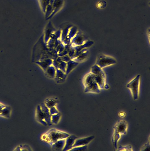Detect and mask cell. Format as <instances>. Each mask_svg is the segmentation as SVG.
Masks as SVG:
<instances>
[{"label": "cell", "mask_w": 150, "mask_h": 151, "mask_svg": "<svg viewBox=\"0 0 150 151\" xmlns=\"http://www.w3.org/2000/svg\"><path fill=\"white\" fill-rule=\"evenodd\" d=\"M128 128L127 122L124 120L118 121L113 127L112 142L115 149L117 148V144L122 135L126 134Z\"/></svg>", "instance_id": "1"}, {"label": "cell", "mask_w": 150, "mask_h": 151, "mask_svg": "<svg viewBox=\"0 0 150 151\" xmlns=\"http://www.w3.org/2000/svg\"><path fill=\"white\" fill-rule=\"evenodd\" d=\"M70 135L65 132L52 128L43 134L41 137V139L50 145L59 140L65 139Z\"/></svg>", "instance_id": "2"}, {"label": "cell", "mask_w": 150, "mask_h": 151, "mask_svg": "<svg viewBox=\"0 0 150 151\" xmlns=\"http://www.w3.org/2000/svg\"><path fill=\"white\" fill-rule=\"evenodd\" d=\"M35 116L36 120L39 123L45 126H50L52 124L51 121V115L49 109L42 103L36 107Z\"/></svg>", "instance_id": "3"}, {"label": "cell", "mask_w": 150, "mask_h": 151, "mask_svg": "<svg viewBox=\"0 0 150 151\" xmlns=\"http://www.w3.org/2000/svg\"><path fill=\"white\" fill-rule=\"evenodd\" d=\"M95 75L90 72L86 76L84 81V92L86 93H98L100 89L95 81Z\"/></svg>", "instance_id": "4"}, {"label": "cell", "mask_w": 150, "mask_h": 151, "mask_svg": "<svg viewBox=\"0 0 150 151\" xmlns=\"http://www.w3.org/2000/svg\"><path fill=\"white\" fill-rule=\"evenodd\" d=\"M140 76L138 75L130 81L126 85L131 93L134 100H137L139 96Z\"/></svg>", "instance_id": "5"}, {"label": "cell", "mask_w": 150, "mask_h": 151, "mask_svg": "<svg viewBox=\"0 0 150 151\" xmlns=\"http://www.w3.org/2000/svg\"><path fill=\"white\" fill-rule=\"evenodd\" d=\"M116 60L114 58L105 54L99 55L97 59L96 64L102 69L115 64Z\"/></svg>", "instance_id": "6"}, {"label": "cell", "mask_w": 150, "mask_h": 151, "mask_svg": "<svg viewBox=\"0 0 150 151\" xmlns=\"http://www.w3.org/2000/svg\"><path fill=\"white\" fill-rule=\"evenodd\" d=\"M12 113V109L11 106L0 102V117L9 119Z\"/></svg>", "instance_id": "7"}, {"label": "cell", "mask_w": 150, "mask_h": 151, "mask_svg": "<svg viewBox=\"0 0 150 151\" xmlns=\"http://www.w3.org/2000/svg\"><path fill=\"white\" fill-rule=\"evenodd\" d=\"M95 137V136L92 135L83 138L78 139L77 138L75 142L73 147L77 146L87 145L93 140Z\"/></svg>", "instance_id": "8"}, {"label": "cell", "mask_w": 150, "mask_h": 151, "mask_svg": "<svg viewBox=\"0 0 150 151\" xmlns=\"http://www.w3.org/2000/svg\"><path fill=\"white\" fill-rule=\"evenodd\" d=\"M77 137L75 135H70L65 139V145L62 151H70L73 148L75 140Z\"/></svg>", "instance_id": "9"}, {"label": "cell", "mask_w": 150, "mask_h": 151, "mask_svg": "<svg viewBox=\"0 0 150 151\" xmlns=\"http://www.w3.org/2000/svg\"><path fill=\"white\" fill-rule=\"evenodd\" d=\"M65 139L58 140L50 145L53 150L56 151L63 150L65 143Z\"/></svg>", "instance_id": "10"}, {"label": "cell", "mask_w": 150, "mask_h": 151, "mask_svg": "<svg viewBox=\"0 0 150 151\" xmlns=\"http://www.w3.org/2000/svg\"><path fill=\"white\" fill-rule=\"evenodd\" d=\"M90 72L95 75L101 76L106 77L105 74L102 69L96 64L91 67Z\"/></svg>", "instance_id": "11"}, {"label": "cell", "mask_w": 150, "mask_h": 151, "mask_svg": "<svg viewBox=\"0 0 150 151\" xmlns=\"http://www.w3.org/2000/svg\"><path fill=\"white\" fill-rule=\"evenodd\" d=\"M106 77L101 76L95 75V81L101 89L105 88L106 83Z\"/></svg>", "instance_id": "12"}, {"label": "cell", "mask_w": 150, "mask_h": 151, "mask_svg": "<svg viewBox=\"0 0 150 151\" xmlns=\"http://www.w3.org/2000/svg\"><path fill=\"white\" fill-rule=\"evenodd\" d=\"M58 99L55 98L51 97L46 99L44 103L49 109L56 106L58 103Z\"/></svg>", "instance_id": "13"}, {"label": "cell", "mask_w": 150, "mask_h": 151, "mask_svg": "<svg viewBox=\"0 0 150 151\" xmlns=\"http://www.w3.org/2000/svg\"><path fill=\"white\" fill-rule=\"evenodd\" d=\"M32 149L29 145L26 144L19 145L14 149L13 151H31Z\"/></svg>", "instance_id": "14"}, {"label": "cell", "mask_w": 150, "mask_h": 151, "mask_svg": "<svg viewBox=\"0 0 150 151\" xmlns=\"http://www.w3.org/2000/svg\"><path fill=\"white\" fill-rule=\"evenodd\" d=\"M60 118L61 115L59 112L56 114L51 115V121L52 124H57L60 121Z\"/></svg>", "instance_id": "15"}, {"label": "cell", "mask_w": 150, "mask_h": 151, "mask_svg": "<svg viewBox=\"0 0 150 151\" xmlns=\"http://www.w3.org/2000/svg\"><path fill=\"white\" fill-rule=\"evenodd\" d=\"M117 149L118 151H133L132 146L131 145L125 146H120Z\"/></svg>", "instance_id": "16"}, {"label": "cell", "mask_w": 150, "mask_h": 151, "mask_svg": "<svg viewBox=\"0 0 150 151\" xmlns=\"http://www.w3.org/2000/svg\"><path fill=\"white\" fill-rule=\"evenodd\" d=\"M87 148V145L79 146L73 147L70 151H84Z\"/></svg>", "instance_id": "17"}, {"label": "cell", "mask_w": 150, "mask_h": 151, "mask_svg": "<svg viewBox=\"0 0 150 151\" xmlns=\"http://www.w3.org/2000/svg\"><path fill=\"white\" fill-rule=\"evenodd\" d=\"M150 140L144 144L140 149V151H148L150 150Z\"/></svg>", "instance_id": "18"}, {"label": "cell", "mask_w": 150, "mask_h": 151, "mask_svg": "<svg viewBox=\"0 0 150 151\" xmlns=\"http://www.w3.org/2000/svg\"><path fill=\"white\" fill-rule=\"evenodd\" d=\"M50 113L51 115L56 114L59 113L55 106L52 107L49 109Z\"/></svg>", "instance_id": "19"}, {"label": "cell", "mask_w": 150, "mask_h": 151, "mask_svg": "<svg viewBox=\"0 0 150 151\" xmlns=\"http://www.w3.org/2000/svg\"><path fill=\"white\" fill-rule=\"evenodd\" d=\"M119 116L121 117H124L125 116L126 114L124 112H121L119 113Z\"/></svg>", "instance_id": "20"}]
</instances>
